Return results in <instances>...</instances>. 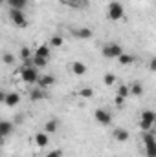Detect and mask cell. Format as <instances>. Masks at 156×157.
I'll return each instance as SVG.
<instances>
[{"label": "cell", "instance_id": "obj_1", "mask_svg": "<svg viewBox=\"0 0 156 157\" xmlns=\"http://www.w3.org/2000/svg\"><path fill=\"white\" fill-rule=\"evenodd\" d=\"M39 71H37V68H33V66H22L20 68V78L26 82V84H33V82H37V78H39Z\"/></svg>", "mask_w": 156, "mask_h": 157}, {"label": "cell", "instance_id": "obj_2", "mask_svg": "<svg viewBox=\"0 0 156 157\" xmlns=\"http://www.w3.org/2000/svg\"><path fill=\"white\" fill-rule=\"evenodd\" d=\"M9 20H11L17 28H26V26H28V17H26L24 9H11V11H9Z\"/></svg>", "mask_w": 156, "mask_h": 157}, {"label": "cell", "instance_id": "obj_3", "mask_svg": "<svg viewBox=\"0 0 156 157\" xmlns=\"http://www.w3.org/2000/svg\"><path fill=\"white\" fill-rule=\"evenodd\" d=\"M101 53H103V57H107V59H117V57L123 53V48H121L119 44H116V42H109V44L103 46Z\"/></svg>", "mask_w": 156, "mask_h": 157}, {"label": "cell", "instance_id": "obj_4", "mask_svg": "<svg viewBox=\"0 0 156 157\" xmlns=\"http://www.w3.org/2000/svg\"><path fill=\"white\" fill-rule=\"evenodd\" d=\"M109 18L110 20H121L123 17H125V9H123V6H121V2H110L109 4Z\"/></svg>", "mask_w": 156, "mask_h": 157}, {"label": "cell", "instance_id": "obj_5", "mask_svg": "<svg viewBox=\"0 0 156 157\" xmlns=\"http://www.w3.org/2000/svg\"><path fill=\"white\" fill-rule=\"evenodd\" d=\"M94 119H96L97 124H101V126H109V124L112 122V113H110L109 110H105V108H97V110L94 112Z\"/></svg>", "mask_w": 156, "mask_h": 157}, {"label": "cell", "instance_id": "obj_6", "mask_svg": "<svg viewBox=\"0 0 156 157\" xmlns=\"http://www.w3.org/2000/svg\"><path fill=\"white\" fill-rule=\"evenodd\" d=\"M129 137H130V133H129L125 128H114V130H112V139L117 141V143H127Z\"/></svg>", "mask_w": 156, "mask_h": 157}, {"label": "cell", "instance_id": "obj_7", "mask_svg": "<svg viewBox=\"0 0 156 157\" xmlns=\"http://www.w3.org/2000/svg\"><path fill=\"white\" fill-rule=\"evenodd\" d=\"M70 70H72V73L74 75H77V77H83L84 73H86V64L84 62H81V60H76V62H72L70 64Z\"/></svg>", "mask_w": 156, "mask_h": 157}, {"label": "cell", "instance_id": "obj_8", "mask_svg": "<svg viewBox=\"0 0 156 157\" xmlns=\"http://www.w3.org/2000/svg\"><path fill=\"white\" fill-rule=\"evenodd\" d=\"M37 84H39L40 90H46V88L55 84V75H42V77L37 78Z\"/></svg>", "mask_w": 156, "mask_h": 157}, {"label": "cell", "instance_id": "obj_9", "mask_svg": "<svg viewBox=\"0 0 156 157\" xmlns=\"http://www.w3.org/2000/svg\"><path fill=\"white\" fill-rule=\"evenodd\" d=\"M4 102L9 106V108H13V106H17L18 102H20V95L17 93V91H6V99H4Z\"/></svg>", "mask_w": 156, "mask_h": 157}, {"label": "cell", "instance_id": "obj_10", "mask_svg": "<svg viewBox=\"0 0 156 157\" xmlns=\"http://www.w3.org/2000/svg\"><path fill=\"white\" fill-rule=\"evenodd\" d=\"M33 141H35V144H37L39 148H46V146H48V143H50V137H48V133H46V132H39V133H35Z\"/></svg>", "mask_w": 156, "mask_h": 157}, {"label": "cell", "instance_id": "obj_11", "mask_svg": "<svg viewBox=\"0 0 156 157\" xmlns=\"http://www.w3.org/2000/svg\"><path fill=\"white\" fill-rule=\"evenodd\" d=\"M140 121H143V122H147V124L154 126V122H156V113L153 112V110H143V112H142V117H140Z\"/></svg>", "mask_w": 156, "mask_h": 157}, {"label": "cell", "instance_id": "obj_12", "mask_svg": "<svg viewBox=\"0 0 156 157\" xmlns=\"http://www.w3.org/2000/svg\"><path fill=\"white\" fill-rule=\"evenodd\" d=\"M134 60H136V59H134V55H130V53H125V51H123V53L117 57V62H119L121 66H130V64H134Z\"/></svg>", "mask_w": 156, "mask_h": 157}, {"label": "cell", "instance_id": "obj_13", "mask_svg": "<svg viewBox=\"0 0 156 157\" xmlns=\"http://www.w3.org/2000/svg\"><path fill=\"white\" fill-rule=\"evenodd\" d=\"M50 53H51V48L48 44H40L39 48L35 49V55L37 57H42V59H50Z\"/></svg>", "mask_w": 156, "mask_h": 157}, {"label": "cell", "instance_id": "obj_14", "mask_svg": "<svg viewBox=\"0 0 156 157\" xmlns=\"http://www.w3.org/2000/svg\"><path fill=\"white\" fill-rule=\"evenodd\" d=\"M74 35L77 37V39H83V40H88L94 33H92V29L90 28H79V29H76L74 31Z\"/></svg>", "mask_w": 156, "mask_h": 157}, {"label": "cell", "instance_id": "obj_15", "mask_svg": "<svg viewBox=\"0 0 156 157\" xmlns=\"http://www.w3.org/2000/svg\"><path fill=\"white\" fill-rule=\"evenodd\" d=\"M57 128H59V121H57V119H50V121H46V124H44V130H46L48 135H50V133H55Z\"/></svg>", "mask_w": 156, "mask_h": 157}, {"label": "cell", "instance_id": "obj_16", "mask_svg": "<svg viewBox=\"0 0 156 157\" xmlns=\"http://www.w3.org/2000/svg\"><path fill=\"white\" fill-rule=\"evenodd\" d=\"M0 133L4 137H7L9 133H13V122L9 121H0Z\"/></svg>", "mask_w": 156, "mask_h": 157}, {"label": "cell", "instance_id": "obj_17", "mask_svg": "<svg viewBox=\"0 0 156 157\" xmlns=\"http://www.w3.org/2000/svg\"><path fill=\"white\" fill-rule=\"evenodd\" d=\"M129 93L134 95V97H140V95L143 93V86H142L140 82H134L132 86H129Z\"/></svg>", "mask_w": 156, "mask_h": 157}, {"label": "cell", "instance_id": "obj_18", "mask_svg": "<svg viewBox=\"0 0 156 157\" xmlns=\"http://www.w3.org/2000/svg\"><path fill=\"white\" fill-rule=\"evenodd\" d=\"M6 2L9 4L11 9H24L28 4V0H6Z\"/></svg>", "mask_w": 156, "mask_h": 157}, {"label": "cell", "instance_id": "obj_19", "mask_svg": "<svg viewBox=\"0 0 156 157\" xmlns=\"http://www.w3.org/2000/svg\"><path fill=\"white\" fill-rule=\"evenodd\" d=\"M44 97H46V93H44V90H40V88L30 91V99H31V101H42Z\"/></svg>", "mask_w": 156, "mask_h": 157}, {"label": "cell", "instance_id": "obj_20", "mask_svg": "<svg viewBox=\"0 0 156 157\" xmlns=\"http://www.w3.org/2000/svg\"><path fill=\"white\" fill-rule=\"evenodd\" d=\"M143 144H145V154H147V157H156V141L143 143Z\"/></svg>", "mask_w": 156, "mask_h": 157}, {"label": "cell", "instance_id": "obj_21", "mask_svg": "<svg viewBox=\"0 0 156 157\" xmlns=\"http://www.w3.org/2000/svg\"><path fill=\"white\" fill-rule=\"evenodd\" d=\"M46 64H48V59H42V57H37V55L31 59V66L33 68H44Z\"/></svg>", "mask_w": 156, "mask_h": 157}, {"label": "cell", "instance_id": "obj_22", "mask_svg": "<svg viewBox=\"0 0 156 157\" xmlns=\"http://www.w3.org/2000/svg\"><path fill=\"white\" fill-rule=\"evenodd\" d=\"M63 42H64V40H63L61 35H53V37L50 39V48H61Z\"/></svg>", "mask_w": 156, "mask_h": 157}, {"label": "cell", "instance_id": "obj_23", "mask_svg": "<svg viewBox=\"0 0 156 157\" xmlns=\"http://www.w3.org/2000/svg\"><path fill=\"white\" fill-rule=\"evenodd\" d=\"M77 93H79V97H83V99H92L94 90H92V88H81Z\"/></svg>", "mask_w": 156, "mask_h": 157}, {"label": "cell", "instance_id": "obj_24", "mask_svg": "<svg viewBox=\"0 0 156 157\" xmlns=\"http://www.w3.org/2000/svg\"><path fill=\"white\" fill-rule=\"evenodd\" d=\"M130 93H129V86L127 84H121L119 88H117V97H123V99H127Z\"/></svg>", "mask_w": 156, "mask_h": 157}, {"label": "cell", "instance_id": "obj_25", "mask_svg": "<svg viewBox=\"0 0 156 157\" xmlns=\"http://www.w3.org/2000/svg\"><path fill=\"white\" fill-rule=\"evenodd\" d=\"M2 62L7 64V66L15 64V55H11V53H4V55H2Z\"/></svg>", "mask_w": 156, "mask_h": 157}, {"label": "cell", "instance_id": "obj_26", "mask_svg": "<svg viewBox=\"0 0 156 157\" xmlns=\"http://www.w3.org/2000/svg\"><path fill=\"white\" fill-rule=\"evenodd\" d=\"M103 82H105V86H112V84L116 82V75H114V73H105Z\"/></svg>", "mask_w": 156, "mask_h": 157}, {"label": "cell", "instance_id": "obj_27", "mask_svg": "<svg viewBox=\"0 0 156 157\" xmlns=\"http://www.w3.org/2000/svg\"><path fill=\"white\" fill-rule=\"evenodd\" d=\"M30 55H31L30 48H26V46H24V48H20V59H22V60H28V59H30Z\"/></svg>", "mask_w": 156, "mask_h": 157}, {"label": "cell", "instance_id": "obj_28", "mask_svg": "<svg viewBox=\"0 0 156 157\" xmlns=\"http://www.w3.org/2000/svg\"><path fill=\"white\" fill-rule=\"evenodd\" d=\"M44 157H63V152H61L59 148H55V150H50Z\"/></svg>", "mask_w": 156, "mask_h": 157}, {"label": "cell", "instance_id": "obj_29", "mask_svg": "<svg viewBox=\"0 0 156 157\" xmlns=\"http://www.w3.org/2000/svg\"><path fill=\"white\" fill-rule=\"evenodd\" d=\"M59 2L64 6H70V7H74V4H76V0H59Z\"/></svg>", "mask_w": 156, "mask_h": 157}, {"label": "cell", "instance_id": "obj_30", "mask_svg": "<svg viewBox=\"0 0 156 157\" xmlns=\"http://www.w3.org/2000/svg\"><path fill=\"white\" fill-rule=\"evenodd\" d=\"M114 102H116L117 106H123V102H125V99H123V97H116V99H114Z\"/></svg>", "mask_w": 156, "mask_h": 157}, {"label": "cell", "instance_id": "obj_31", "mask_svg": "<svg viewBox=\"0 0 156 157\" xmlns=\"http://www.w3.org/2000/svg\"><path fill=\"white\" fill-rule=\"evenodd\" d=\"M4 99H6V91L0 90V102H4Z\"/></svg>", "mask_w": 156, "mask_h": 157}, {"label": "cell", "instance_id": "obj_32", "mask_svg": "<svg viewBox=\"0 0 156 157\" xmlns=\"http://www.w3.org/2000/svg\"><path fill=\"white\" fill-rule=\"evenodd\" d=\"M2 141H4V135H2V133H0V144H2Z\"/></svg>", "mask_w": 156, "mask_h": 157}, {"label": "cell", "instance_id": "obj_33", "mask_svg": "<svg viewBox=\"0 0 156 157\" xmlns=\"http://www.w3.org/2000/svg\"><path fill=\"white\" fill-rule=\"evenodd\" d=\"M2 4H4V0H0V6H2Z\"/></svg>", "mask_w": 156, "mask_h": 157}]
</instances>
